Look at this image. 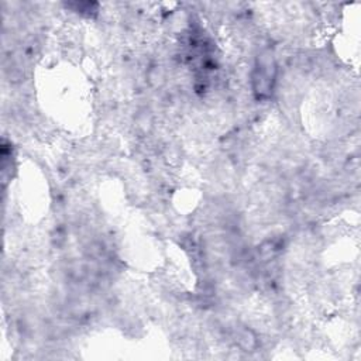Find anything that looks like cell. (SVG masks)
Instances as JSON below:
<instances>
[{"label": "cell", "instance_id": "6da1fadb", "mask_svg": "<svg viewBox=\"0 0 361 361\" xmlns=\"http://www.w3.org/2000/svg\"><path fill=\"white\" fill-rule=\"evenodd\" d=\"M275 61L271 52H264L257 58L254 73H252V85L254 92L258 97H268L272 90V85L275 80Z\"/></svg>", "mask_w": 361, "mask_h": 361}]
</instances>
